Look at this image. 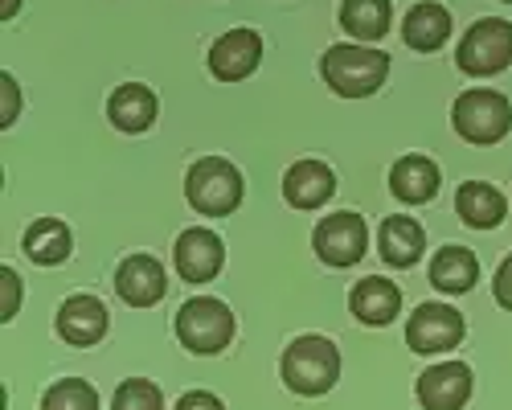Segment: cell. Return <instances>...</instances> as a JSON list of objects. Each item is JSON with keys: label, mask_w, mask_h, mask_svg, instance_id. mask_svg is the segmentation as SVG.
<instances>
[{"label": "cell", "mask_w": 512, "mask_h": 410, "mask_svg": "<svg viewBox=\"0 0 512 410\" xmlns=\"http://www.w3.org/2000/svg\"><path fill=\"white\" fill-rule=\"evenodd\" d=\"M185 197H189V205L197 214L226 218V214L238 210V201H242V173L226 156H205L185 177Z\"/></svg>", "instance_id": "3"}, {"label": "cell", "mask_w": 512, "mask_h": 410, "mask_svg": "<svg viewBox=\"0 0 512 410\" xmlns=\"http://www.w3.org/2000/svg\"><path fill=\"white\" fill-rule=\"evenodd\" d=\"M111 410H164V394L148 378H127V382H119Z\"/></svg>", "instance_id": "25"}, {"label": "cell", "mask_w": 512, "mask_h": 410, "mask_svg": "<svg viewBox=\"0 0 512 410\" xmlns=\"http://www.w3.org/2000/svg\"><path fill=\"white\" fill-rule=\"evenodd\" d=\"M312 246L316 255L328 263V267H357L369 251V230H365V218L361 214H328L320 218L316 234H312Z\"/></svg>", "instance_id": "8"}, {"label": "cell", "mask_w": 512, "mask_h": 410, "mask_svg": "<svg viewBox=\"0 0 512 410\" xmlns=\"http://www.w3.org/2000/svg\"><path fill=\"white\" fill-rule=\"evenodd\" d=\"M115 292H119V300H127L132 308H152V304H160L164 292H168V275H164L160 259H152V255L123 259L119 271H115Z\"/></svg>", "instance_id": "13"}, {"label": "cell", "mask_w": 512, "mask_h": 410, "mask_svg": "<svg viewBox=\"0 0 512 410\" xmlns=\"http://www.w3.org/2000/svg\"><path fill=\"white\" fill-rule=\"evenodd\" d=\"M508 62H512V25L500 17L476 21L455 50V66L472 78H488V74L504 70Z\"/></svg>", "instance_id": "6"}, {"label": "cell", "mask_w": 512, "mask_h": 410, "mask_svg": "<svg viewBox=\"0 0 512 410\" xmlns=\"http://www.w3.org/2000/svg\"><path fill=\"white\" fill-rule=\"evenodd\" d=\"M390 0H345L340 5V25L345 33L361 37V41H377L390 33Z\"/></svg>", "instance_id": "23"}, {"label": "cell", "mask_w": 512, "mask_h": 410, "mask_svg": "<svg viewBox=\"0 0 512 410\" xmlns=\"http://www.w3.org/2000/svg\"><path fill=\"white\" fill-rule=\"evenodd\" d=\"M467 333L459 308L451 304H418L406 320V345L414 353H451Z\"/></svg>", "instance_id": "7"}, {"label": "cell", "mask_w": 512, "mask_h": 410, "mask_svg": "<svg viewBox=\"0 0 512 410\" xmlns=\"http://www.w3.org/2000/svg\"><path fill=\"white\" fill-rule=\"evenodd\" d=\"M402 37H406V46L418 50V54H431L439 50L443 41L451 37V17L443 5H435V0H422V5H414L402 21Z\"/></svg>", "instance_id": "19"}, {"label": "cell", "mask_w": 512, "mask_h": 410, "mask_svg": "<svg viewBox=\"0 0 512 410\" xmlns=\"http://www.w3.org/2000/svg\"><path fill=\"white\" fill-rule=\"evenodd\" d=\"M17 9H21V0H0V17H17Z\"/></svg>", "instance_id": "30"}, {"label": "cell", "mask_w": 512, "mask_h": 410, "mask_svg": "<svg viewBox=\"0 0 512 410\" xmlns=\"http://www.w3.org/2000/svg\"><path fill=\"white\" fill-rule=\"evenodd\" d=\"M177 410H226V406H222L218 394H209V390H189V394H181Z\"/></svg>", "instance_id": "29"}, {"label": "cell", "mask_w": 512, "mask_h": 410, "mask_svg": "<svg viewBox=\"0 0 512 410\" xmlns=\"http://www.w3.org/2000/svg\"><path fill=\"white\" fill-rule=\"evenodd\" d=\"M259 62H263V37L254 29H230L209 50V70L222 82H242L246 74L259 70Z\"/></svg>", "instance_id": "10"}, {"label": "cell", "mask_w": 512, "mask_h": 410, "mask_svg": "<svg viewBox=\"0 0 512 410\" xmlns=\"http://www.w3.org/2000/svg\"><path fill=\"white\" fill-rule=\"evenodd\" d=\"M492 296H496V304H500V308H508V312H512V255H508V259L496 267Z\"/></svg>", "instance_id": "28"}, {"label": "cell", "mask_w": 512, "mask_h": 410, "mask_svg": "<svg viewBox=\"0 0 512 410\" xmlns=\"http://www.w3.org/2000/svg\"><path fill=\"white\" fill-rule=\"evenodd\" d=\"M226 263V246L222 238L205 230V226H193L177 238V275L185 283H209V279H218Z\"/></svg>", "instance_id": "12"}, {"label": "cell", "mask_w": 512, "mask_h": 410, "mask_svg": "<svg viewBox=\"0 0 512 410\" xmlns=\"http://www.w3.org/2000/svg\"><path fill=\"white\" fill-rule=\"evenodd\" d=\"M349 308H353V316L361 324L381 328V324H390L402 312V292H398V283L381 279V275H369L349 292Z\"/></svg>", "instance_id": "15"}, {"label": "cell", "mask_w": 512, "mask_h": 410, "mask_svg": "<svg viewBox=\"0 0 512 410\" xmlns=\"http://www.w3.org/2000/svg\"><path fill=\"white\" fill-rule=\"evenodd\" d=\"M21 115V91H17V78L13 74H0V123H9Z\"/></svg>", "instance_id": "27"}, {"label": "cell", "mask_w": 512, "mask_h": 410, "mask_svg": "<svg viewBox=\"0 0 512 410\" xmlns=\"http://www.w3.org/2000/svg\"><path fill=\"white\" fill-rule=\"evenodd\" d=\"M17 312H21V275L0 267V320L9 324Z\"/></svg>", "instance_id": "26"}, {"label": "cell", "mask_w": 512, "mask_h": 410, "mask_svg": "<svg viewBox=\"0 0 512 410\" xmlns=\"http://www.w3.org/2000/svg\"><path fill=\"white\" fill-rule=\"evenodd\" d=\"M508 5H512V0H508Z\"/></svg>", "instance_id": "31"}, {"label": "cell", "mask_w": 512, "mask_h": 410, "mask_svg": "<svg viewBox=\"0 0 512 410\" xmlns=\"http://www.w3.org/2000/svg\"><path fill=\"white\" fill-rule=\"evenodd\" d=\"M107 115L119 132L127 136H140L152 128L156 119V95L144 87V82H123V87H115L111 103H107Z\"/></svg>", "instance_id": "17"}, {"label": "cell", "mask_w": 512, "mask_h": 410, "mask_svg": "<svg viewBox=\"0 0 512 410\" xmlns=\"http://www.w3.org/2000/svg\"><path fill=\"white\" fill-rule=\"evenodd\" d=\"M41 410H99V390L82 378H58L41 398Z\"/></svg>", "instance_id": "24"}, {"label": "cell", "mask_w": 512, "mask_h": 410, "mask_svg": "<svg viewBox=\"0 0 512 410\" xmlns=\"http://www.w3.org/2000/svg\"><path fill=\"white\" fill-rule=\"evenodd\" d=\"M25 255L37 263V267H58V263H66L70 259V251H74V238H70V226L66 222H58V218H41V222H33L29 230H25Z\"/></svg>", "instance_id": "22"}, {"label": "cell", "mask_w": 512, "mask_h": 410, "mask_svg": "<svg viewBox=\"0 0 512 410\" xmlns=\"http://www.w3.org/2000/svg\"><path fill=\"white\" fill-rule=\"evenodd\" d=\"M279 374L287 382L291 394L300 398H320L336 386L340 378V353L328 337H316V333H304L295 337L287 349H283V361H279Z\"/></svg>", "instance_id": "1"}, {"label": "cell", "mask_w": 512, "mask_h": 410, "mask_svg": "<svg viewBox=\"0 0 512 410\" xmlns=\"http://www.w3.org/2000/svg\"><path fill=\"white\" fill-rule=\"evenodd\" d=\"M390 189L406 205H426L439 193V164L426 156H402L390 169Z\"/></svg>", "instance_id": "18"}, {"label": "cell", "mask_w": 512, "mask_h": 410, "mask_svg": "<svg viewBox=\"0 0 512 410\" xmlns=\"http://www.w3.org/2000/svg\"><path fill=\"white\" fill-rule=\"evenodd\" d=\"M476 279H480V259L467 251V246H443V251L435 255V263H431V283L447 296L472 292Z\"/></svg>", "instance_id": "21"}, {"label": "cell", "mask_w": 512, "mask_h": 410, "mask_svg": "<svg viewBox=\"0 0 512 410\" xmlns=\"http://www.w3.org/2000/svg\"><path fill=\"white\" fill-rule=\"evenodd\" d=\"M455 210H459V218H463L467 226L492 230V226L504 222L508 205H504V193L492 189L488 181H467V185H459V193H455Z\"/></svg>", "instance_id": "20"}, {"label": "cell", "mask_w": 512, "mask_h": 410, "mask_svg": "<svg viewBox=\"0 0 512 410\" xmlns=\"http://www.w3.org/2000/svg\"><path fill=\"white\" fill-rule=\"evenodd\" d=\"M320 74L340 99H365L386 82L390 58L369 46H332L320 58Z\"/></svg>", "instance_id": "2"}, {"label": "cell", "mask_w": 512, "mask_h": 410, "mask_svg": "<svg viewBox=\"0 0 512 410\" xmlns=\"http://www.w3.org/2000/svg\"><path fill=\"white\" fill-rule=\"evenodd\" d=\"M107 324H111V316H107V304L103 300H95V296H70L62 308H58V320H54V328H58V337L66 341V345H74V349H91V345H99L103 337H107Z\"/></svg>", "instance_id": "11"}, {"label": "cell", "mask_w": 512, "mask_h": 410, "mask_svg": "<svg viewBox=\"0 0 512 410\" xmlns=\"http://www.w3.org/2000/svg\"><path fill=\"white\" fill-rule=\"evenodd\" d=\"M451 123H455L459 140H467V144H496L512 128V103L488 87L463 91L451 107Z\"/></svg>", "instance_id": "4"}, {"label": "cell", "mask_w": 512, "mask_h": 410, "mask_svg": "<svg viewBox=\"0 0 512 410\" xmlns=\"http://www.w3.org/2000/svg\"><path fill=\"white\" fill-rule=\"evenodd\" d=\"M332 189H336V177L324 160H295L283 177V197L295 210H320L332 197Z\"/></svg>", "instance_id": "14"}, {"label": "cell", "mask_w": 512, "mask_h": 410, "mask_svg": "<svg viewBox=\"0 0 512 410\" xmlns=\"http://www.w3.org/2000/svg\"><path fill=\"white\" fill-rule=\"evenodd\" d=\"M234 312L213 300V296H197V300H185L181 312H177V341L189 349V353H222L230 341H234Z\"/></svg>", "instance_id": "5"}, {"label": "cell", "mask_w": 512, "mask_h": 410, "mask_svg": "<svg viewBox=\"0 0 512 410\" xmlns=\"http://www.w3.org/2000/svg\"><path fill=\"white\" fill-rule=\"evenodd\" d=\"M472 369L467 361H443V365H431L426 374H418V402L422 410H463L467 398H472Z\"/></svg>", "instance_id": "9"}, {"label": "cell", "mask_w": 512, "mask_h": 410, "mask_svg": "<svg viewBox=\"0 0 512 410\" xmlns=\"http://www.w3.org/2000/svg\"><path fill=\"white\" fill-rule=\"evenodd\" d=\"M377 251H381V259H386L390 267H414L418 259H422V251H426V234H422V226L414 222V218H406V214H398V218H386L381 222V230H377Z\"/></svg>", "instance_id": "16"}]
</instances>
